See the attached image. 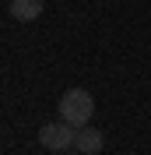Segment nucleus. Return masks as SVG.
<instances>
[{
  "label": "nucleus",
  "mask_w": 151,
  "mask_h": 155,
  "mask_svg": "<svg viewBox=\"0 0 151 155\" xmlns=\"http://www.w3.org/2000/svg\"><path fill=\"white\" fill-rule=\"evenodd\" d=\"M92 113H95L92 92H85V88H67L63 95H60V120H67V124H74V127H88Z\"/></svg>",
  "instance_id": "f257e3e1"
},
{
  "label": "nucleus",
  "mask_w": 151,
  "mask_h": 155,
  "mask_svg": "<svg viewBox=\"0 0 151 155\" xmlns=\"http://www.w3.org/2000/svg\"><path fill=\"white\" fill-rule=\"evenodd\" d=\"M74 141H77V127L67 124V120H56V124H42L39 127V145L53 155H63V152H74Z\"/></svg>",
  "instance_id": "f03ea898"
},
{
  "label": "nucleus",
  "mask_w": 151,
  "mask_h": 155,
  "mask_svg": "<svg viewBox=\"0 0 151 155\" xmlns=\"http://www.w3.org/2000/svg\"><path fill=\"white\" fill-rule=\"evenodd\" d=\"M105 148V134L98 130V127H77V141H74V152H81V155H98Z\"/></svg>",
  "instance_id": "7ed1b4c3"
},
{
  "label": "nucleus",
  "mask_w": 151,
  "mask_h": 155,
  "mask_svg": "<svg viewBox=\"0 0 151 155\" xmlns=\"http://www.w3.org/2000/svg\"><path fill=\"white\" fill-rule=\"evenodd\" d=\"M42 14V0H11V18L14 21H35Z\"/></svg>",
  "instance_id": "20e7f679"
}]
</instances>
